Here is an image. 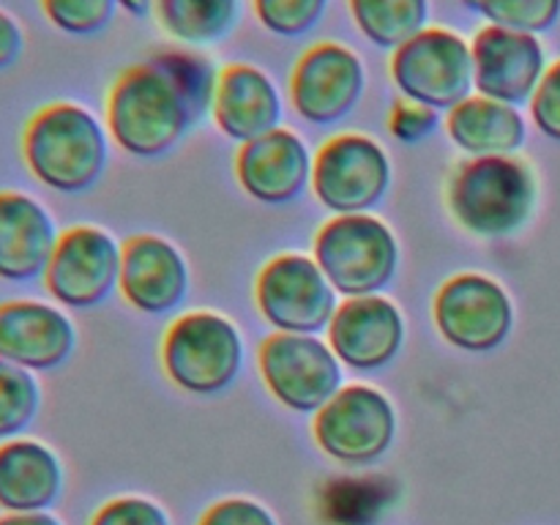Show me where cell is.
<instances>
[{
  "label": "cell",
  "instance_id": "obj_1",
  "mask_svg": "<svg viewBox=\"0 0 560 525\" xmlns=\"http://www.w3.org/2000/svg\"><path fill=\"white\" fill-rule=\"evenodd\" d=\"M200 113L156 58L131 63L107 91L109 140L135 159H162L178 148Z\"/></svg>",
  "mask_w": 560,
  "mask_h": 525
},
{
  "label": "cell",
  "instance_id": "obj_2",
  "mask_svg": "<svg viewBox=\"0 0 560 525\" xmlns=\"http://www.w3.org/2000/svg\"><path fill=\"white\" fill-rule=\"evenodd\" d=\"M22 159L49 191L85 195L109 167V131L82 104H44L22 131Z\"/></svg>",
  "mask_w": 560,
  "mask_h": 525
},
{
  "label": "cell",
  "instance_id": "obj_3",
  "mask_svg": "<svg viewBox=\"0 0 560 525\" xmlns=\"http://www.w3.org/2000/svg\"><path fill=\"white\" fill-rule=\"evenodd\" d=\"M536 195V173L525 159L479 156L454 167L446 206L465 233L498 241L520 233L530 222Z\"/></svg>",
  "mask_w": 560,
  "mask_h": 525
},
{
  "label": "cell",
  "instance_id": "obj_4",
  "mask_svg": "<svg viewBox=\"0 0 560 525\" xmlns=\"http://www.w3.org/2000/svg\"><path fill=\"white\" fill-rule=\"evenodd\" d=\"M312 257L345 299L381 295L399 271V241L375 213H350L317 230Z\"/></svg>",
  "mask_w": 560,
  "mask_h": 525
},
{
  "label": "cell",
  "instance_id": "obj_5",
  "mask_svg": "<svg viewBox=\"0 0 560 525\" xmlns=\"http://www.w3.org/2000/svg\"><path fill=\"white\" fill-rule=\"evenodd\" d=\"M162 366L173 386L195 397L222 394L244 370V337L230 317L195 310L175 317L162 339Z\"/></svg>",
  "mask_w": 560,
  "mask_h": 525
},
{
  "label": "cell",
  "instance_id": "obj_6",
  "mask_svg": "<svg viewBox=\"0 0 560 525\" xmlns=\"http://www.w3.org/2000/svg\"><path fill=\"white\" fill-rule=\"evenodd\" d=\"M388 74L399 96L432 109H454L474 96V49L468 38L448 27L430 25L397 47Z\"/></svg>",
  "mask_w": 560,
  "mask_h": 525
},
{
  "label": "cell",
  "instance_id": "obj_7",
  "mask_svg": "<svg viewBox=\"0 0 560 525\" xmlns=\"http://www.w3.org/2000/svg\"><path fill=\"white\" fill-rule=\"evenodd\" d=\"M312 435L334 463L366 468L392 452L397 441V408L381 388L364 383L342 386L337 397L315 413Z\"/></svg>",
  "mask_w": 560,
  "mask_h": 525
},
{
  "label": "cell",
  "instance_id": "obj_8",
  "mask_svg": "<svg viewBox=\"0 0 560 525\" xmlns=\"http://www.w3.org/2000/svg\"><path fill=\"white\" fill-rule=\"evenodd\" d=\"M392 189V159L386 148L359 131L334 135L315 153L312 191L334 217L372 213Z\"/></svg>",
  "mask_w": 560,
  "mask_h": 525
},
{
  "label": "cell",
  "instance_id": "obj_9",
  "mask_svg": "<svg viewBox=\"0 0 560 525\" xmlns=\"http://www.w3.org/2000/svg\"><path fill=\"white\" fill-rule=\"evenodd\" d=\"M260 375L282 408L315 416L339 394L345 366L315 334H271L260 345Z\"/></svg>",
  "mask_w": 560,
  "mask_h": 525
},
{
  "label": "cell",
  "instance_id": "obj_10",
  "mask_svg": "<svg viewBox=\"0 0 560 525\" xmlns=\"http://www.w3.org/2000/svg\"><path fill=\"white\" fill-rule=\"evenodd\" d=\"M337 290L315 257L288 252L260 268L255 284L257 312L282 334L328 331L339 310Z\"/></svg>",
  "mask_w": 560,
  "mask_h": 525
},
{
  "label": "cell",
  "instance_id": "obj_11",
  "mask_svg": "<svg viewBox=\"0 0 560 525\" xmlns=\"http://www.w3.org/2000/svg\"><path fill=\"white\" fill-rule=\"evenodd\" d=\"M124 246L96 224L63 230L44 273V288L63 310H96L120 284Z\"/></svg>",
  "mask_w": 560,
  "mask_h": 525
},
{
  "label": "cell",
  "instance_id": "obj_12",
  "mask_svg": "<svg viewBox=\"0 0 560 525\" xmlns=\"http://www.w3.org/2000/svg\"><path fill=\"white\" fill-rule=\"evenodd\" d=\"M441 337L465 353H492L514 328V304L501 282L485 273L446 279L432 301Z\"/></svg>",
  "mask_w": 560,
  "mask_h": 525
},
{
  "label": "cell",
  "instance_id": "obj_13",
  "mask_svg": "<svg viewBox=\"0 0 560 525\" xmlns=\"http://www.w3.org/2000/svg\"><path fill=\"white\" fill-rule=\"evenodd\" d=\"M366 88L364 60L339 42H317L301 52L290 74V102L312 126H334L359 107Z\"/></svg>",
  "mask_w": 560,
  "mask_h": 525
},
{
  "label": "cell",
  "instance_id": "obj_14",
  "mask_svg": "<svg viewBox=\"0 0 560 525\" xmlns=\"http://www.w3.org/2000/svg\"><path fill=\"white\" fill-rule=\"evenodd\" d=\"M77 350V326L60 304L0 301V359L27 372L60 370Z\"/></svg>",
  "mask_w": 560,
  "mask_h": 525
},
{
  "label": "cell",
  "instance_id": "obj_15",
  "mask_svg": "<svg viewBox=\"0 0 560 525\" xmlns=\"http://www.w3.org/2000/svg\"><path fill=\"white\" fill-rule=\"evenodd\" d=\"M474 85L481 96L503 104L530 102L547 71V52L539 36L485 25L474 42Z\"/></svg>",
  "mask_w": 560,
  "mask_h": 525
},
{
  "label": "cell",
  "instance_id": "obj_16",
  "mask_svg": "<svg viewBox=\"0 0 560 525\" xmlns=\"http://www.w3.org/2000/svg\"><path fill=\"white\" fill-rule=\"evenodd\" d=\"M315 153L293 129L268 131L260 140L241 145L235 156V178L252 200L262 206H288L312 186Z\"/></svg>",
  "mask_w": 560,
  "mask_h": 525
},
{
  "label": "cell",
  "instance_id": "obj_17",
  "mask_svg": "<svg viewBox=\"0 0 560 525\" xmlns=\"http://www.w3.org/2000/svg\"><path fill=\"white\" fill-rule=\"evenodd\" d=\"M326 334L342 366L353 372H377L402 350L405 317L386 295L345 299Z\"/></svg>",
  "mask_w": 560,
  "mask_h": 525
},
{
  "label": "cell",
  "instance_id": "obj_18",
  "mask_svg": "<svg viewBox=\"0 0 560 525\" xmlns=\"http://www.w3.org/2000/svg\"><path fill=\"white\" fill-rule=\"evenodd\" d=\"M191 284L189 262L162 235H135L124 244L120 295L142 315H167L186 299Z\"/></svg>",
  "mask_w": 560,
  "mask_h": 525
},
{
  "label": "cell",
  "instance_id": "obj_19",
  "mask_svg": "<svg viewBox=\"0 0 560 525\" xmlns=\"http://www.w3.org/2000/svg\"><path fill=\"white\" fill-rule=\"evenodd\" d=\"M58 241V222L38 197L20 189L0 191V282L44 279Z\"/></svg>",
  "mask_w": 560,
  "mask_h": 525
},
{
  "label": "cell",
  "instance_id": "obj_20",
  "mask_svg": "<svg viewBox=\"0 0 560 525\" xmlns=\"http://www.w3.org/2000/svg\"><path fill=\"white\" fill-rule=\"evenodd\" d=\"M211 115L228 140L246 145L282 126L284 102L266 71L252 63H228L219 71Z\"/></svg>",
  "mask_w": 560,
  "mask_h": 525
},
{
  "label": "cell",
  "instance_id": "obj_21",
  "mask_svg": "<svg viewBox=\"0 0 560 525\" xmlns=\"http://www.w3.org/2000/svg\"><path fill=\"white\" fill-rule=\"evenodd\" d=\"M66 490L60 454L38 438L0 443V514L52 512Z\"/></svg>",
  "mask_w": 560,
  "mask_h": 525
},
{
  "label": "cell",
  "instance_id": "obj_22",
  "mask_svg": "<svg viewBox=\"0 0 560 525\" xmlns=\"http://www.w3.org/2000/svg\"><path fill=\"white\" fill-rule=\"evenodd\" d=\"M446 135L470 159L514 156L525 145L528 126L514 104L474 93L446 115Z\"/></svg>",
  "mask_w": 560,
  "mask_h": 525
},
{
  "label": "cell",
  "instance_id": "obj_23",
  "mask_svg": "<svg viewBox=\"0 0 560 525\" xmlns=\"http://www.w3.org/2000/svg\"><path fill=\"white\" fill-rule=\"evenodd\" d=\"M164 36L189 49L224 42L241 22V0H153Z\"/></svg>",
  "mask_w": 560,
  "mask_h": 525
},
{
  "label": "cell",
  "instance_id": "obj_24",
  "mask_svg": "<svg viewBox=\"0 0 560 525\" xmlns=\"http://www.w3.org/2000/svg\"><path fill=\"white\" fill-rule=\"evenodd\" d=\"M348 9L361 36L388 52L430 27V0H348Z\"/></svg>",
  "mask_w": 560,
  "mask_h": 525
},
{
  "label": "cell",
  "instance_id": "obj_25",
  "mask_svg": "<svg viewBox=\"0 0 560 525\" xmlns=\"http://www.w3.org/2000/svg\"><path fill=\"white\" fill-rule=\"evenodd\" d=\"M42 402L44 392L36 372L0 359V443L25 435L42 413Z\"/></svg>",
  "mask_w": 560,
  "mask_h": 525
},
{
  "label": "cell",
  "instance_id": "obj_26",
  "mask_svg": "<svg viewBox=\"0 0 560 525\" xmlns=\"http://www.w3.org/2000/svg\"><path fill=\"white\" fill-rule=\"evenodd\" d=\"M42 14L66 36H96L115 22L118 0H38Z\"/></svg>",
  "mask_w": 560,
  "mask_h": 525
},
{
  "label": "cell",
  "instance_id": "obj_27",
  "mask_svg": "<svg viewBox=\"0 0 560 525\" xmlns=\"http://www.w3.org/2000/svg\"><path fill=\"white\" fill-rule=\"evenodd\" d=\"M479 14L490 25L539 36L556 27L560 0H479Z\"/></svg>",
  "mask_w": 560,
  "mask_h": 525
},
{
  "label": "cell",
  "instance_id": "obj_28",
  "mask_svg": "<svg viewBox=\"0 0 560 525\" xmlns=\"http://www.w3.org/2000/svg\"><path fill=\"white\" fill-rule=\"evenodd\" d=\"M257 22L279 38H301L315 31L328 11V0H252Z\"/></svg>",
  "mask_w": 560,
  "mask_h": 525
},
{
  "label": "cell",
  "instance_id": "obj_29",
  "mask_svg": "<svg viewBox=\"0 0 560 525\" xmlns=\"http://www.w3.org/2000/svg\"><path fill=\"white\" fill-rule=\"evenodd\" d=\"M438 126H441L438 109L402 96L392 104V113H388V131H392L394 140L405 142V145L424 142L427 137L435 135Z\"/></svg>",
  "mask_w": 560,
  "mask_h": 525
},
{
  "label": "cell",
  "instance_id": "obj_30",
  "mask_svg": "<svg viewBox=\"0 0 560 525\" xmlns=\"http://www.w3.org/2000/svg\"><path fill=\"white\" fill-rule=\"evenodd\" d=\"M91 525H173L162 503L142 495L113 498L93 514Z\"/></svg>",
  "mask_w": 560,
  "mask_h": 525
},
{
  "label": "cell",
  "instance_id": "obj_31",
  "mask_svg": "<svg viewBox=\"0 0 560 525\" xmlns=\"http://www.w3.org/2000/svg\"><path fill=\"white\" fill-rule=\"evenodd\" d=\"M528 104L536 129L550 140L560 142V60L547 66L545 77H541L539 88Z\"/></svg>",
  "mask_w": 560,
  "mask_h": 525
},
{
  "label": "cell",
  "instance_id": "obj_32",
  "mask_svg": "<svg viewBox=\"0 0 560 525\" xmlns=\"http://www.w3.org/2000/svg\"><path fill=\"white\" fill-rule=\"evenodd\" d=\"M197 525H279L271 509L252 498H224L206 509Z\"/></svg>",
  "mask_w": 560,
  "mask_h": 525
},
{
  "label": "cell",
  "instance_id": "obj_33",
  "mask_svg": "<svg viewBox=\"0 0 560 525\" xmlns=\"http://www.w3.org/2000/svg\"><path fill=\"white\" fill-rule=\"evenodd\" d=\"M25 27L20 25L14 14L0 9V71H9L20 63L25 52Z\"/></svg>",
  "mask_w": 560,
  "mask_h": 525
},
{
  "label": "cell",
  "instance_id": "obj_34",
  "mask_svg": "<svg viewBox=\"0 0 560 525\" xmlns=\"http://www.w3.org/2000/svg\"><path fill=\"white\" fill-rule=\"evenodd\" d=\"M0 525H63V520L55 517L52 512H33V514H0Z\"/></svg>",
  "mask_w": 560,
  "mask_h": 525
},
{
  "label": "cell",
  "instance_id": "obj_35",
  "mask_svg": "<svg viewBox=\"0 0 560 525\" xmlns=\"http://www.w3.org/2000/svg\"><path fill=\"white\" fill-rule=\"evenodd\" d=\"M118 9H124L129 16H148L153 9V0H118Z\"/></svg>",
  "mask_w": 560,
  "mask_h": 525
},
{
  "label": "cell",
  "instance_id": "obj_36",
  "mask_svg": "<svg viewBox=\"0 0 560 525\" xmlns=\"http://www.w3.org/2000/svg\"><path fill=\"white\" fill-rule=\"evenodd\" d=\"M459 3H463L465 9H470V11H476V14H479V0H459Z\"/></svg>",
  "mask_w": 560,
  "mask_h": 525
}]
</instances>
